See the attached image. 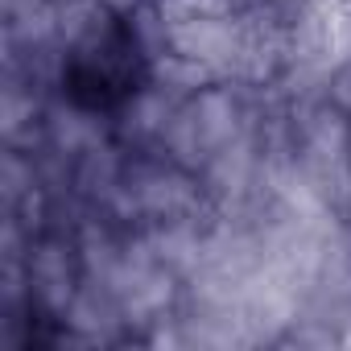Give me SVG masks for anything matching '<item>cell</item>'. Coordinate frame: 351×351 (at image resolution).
Wrapping results in <instances>:
<instances>
[{"instance_id":"obj_1","label":"cell","mask_w":351,"mask_h":351,"mask_svg":"<svg viewBox=\"0 0 351 351\" xmlns=\"http://www.w3.org/2000/svg\"><path fill=\"white\" fill-rule=\"evenodd\" d=\"M149 54L124 17H95L62 58V95L91 116L120 112L141 95Z\"/></svg>"}]
</instances>
